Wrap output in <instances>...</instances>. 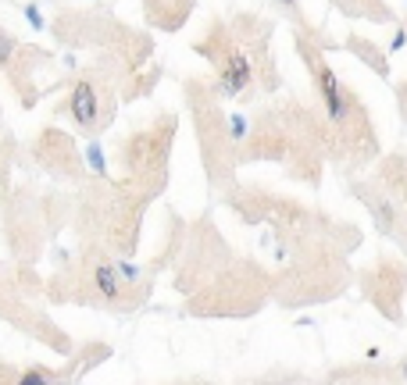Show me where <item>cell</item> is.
<instances>
[{
    "label": "cell",
    "instance_id": "cell-1",
    "mask_svg": "<svg viewBox=\"0 0 407 385\" xmlns=\"http://www.w3.org/2000/svg\"><path fill=\"white\" fill-rule=\"evenodd\" d=\"M304 54H307L311 75H314V86H318V93H321V103H325L329 118H332V121H347V115H350V97L343 93V86H339L336 72H332L329 64L321 61L314 50H307V47H304Z\"/></svg>",
    "mask_w": 407,
    "mask_h": 385
},
{
    "label": "cell",
    "instance_id": "cell-10",
    "mask_svg": "<svg viewBox=\"0 0 407 385\" xmlns=\"http://www.w3.org/2000/svg\"><path fill=\"white\" fill-rule=\"evenodd\" d=\"M283 8H290V11H296V0H278Z\"/></svg>",
    "mask_w": 407,
    "mask_h": 385
},
{
    "label": "cell",
    "instance_id": "cell-9",
    "mask_svg": "<svg viewBox=\"0 0 407 385\" xmlns=\"http://www.w3.org/2000/svg\"><path fill=\"white\" fill-rule=\"evenodd\" d=\"M404 43H407V32H404V29H397V32H393V50H400Z\"/></svg>",
    "mask_w": 407,
    "mask_h": 385
},
{
    "label": "cell",
    "instance_id": "cell-5",
    "mask_svg": "<svg viewBox=\"0 0 407 385\" xmlns=\"http://www.w3.org/2000/svg\"><path fill=\"white\" fill-rule=\"evenodd\" d=\"M86 157H90V164H93V171H97V175H104V154H100V143L97 139H90V150H86Z\"/></svg>",
    "mask_w": 407,
    "mask_h": 385
},
{
    "label": "cell",
    "instance_id": "cell-2",
    "mask_svg": "<svg viewBox=\"0 0 407 385\" xmlns=\"http://www.w3.org/2000/svg\"><path fill=\"white\" fill-rule=\"evenodd\" d=\"M100 103H97V90H93V82L90 79H79L75 82V90H72V97H68V115L75 118V125L79 128H97L100 125Z\"/></svg>",
    "mask_w": 407,
    "mask_h": 385
},
{
    "label": "cell",
    "instance_id": "cell-4",
    "mask_svg": "<svg viewBox=\"0 0 407 385\" xmlns=\"http://www.w3.org/2000/svg\"><path fill=\"white\" fill-rule=\"evenodd\" d=\"M15 382H18V385H50V382H57V378H54L50 371H43L39 364H32V368H29V371H21Z\"/></svg>",
    "mask_w": 407,
    "mask_h": 385
},
{
    "label": "cell",
    "instance_id": "cell-6",
    "mask_svg": "<svg viewBox=\"0 0 407 385\" xmlns=\"http://www.w3.org/2000/svg\"><path fill=\"white\" fill-rule=\"evenodd\" d=\"M11 57H15V39L0 29V64H11Z\"/></svg>",
    "mask_w": 407,
    "mask_h": 385
},
{
    "label": "cell",
    "instance_id": "cell-8",
    "mask_svg": "<svg viewBox=\"0 0 407 385\" xmlns=\"http://www.w3.org/2000/svg\"><path fill=\"white\" fill-rule=\"evenodd\" d=\"M21 11H26V18L32 21V29H43V14H39V8H36V4H26Z\"/></svg>",
    "mask_w": 407,
    "mask_h": 385
},
{
    "label": "cell",
    "instance_id": "cell-7",
    "mask_svg": "<svg viewBox=\"0 0 407 385\" xmlns=\"http://www.w3.org/2000/svg\"><path fill=\"white\" fill-rule=\"evenodd\" d=\"M229 128H232V139H243V132H247V121L232 111V115H229Z\"/></svg>",
    "mask_w": 407,
    "mask_h": 385
},
{
    "label": "cell",
    "instance_id": "cell-11",
    "mask_svg": "<svg viewBox=\"0 0 407 385\" xmlns=\"http://www.w3.org/2000/svg\"><path fill=\"white\" fill-rule=\"evenodd\" d=\"M404 368H407V360H404ZM404 375H407V371H404Z\"/></svg>",
    "mask_w": 407,
    "mask_h": 385
},
{
    "label": "cell",
    "instance_id": "cell-3",
    "mask_svg": "<svg viewBox=\"0 0 407 385\" xmlns=\"http://www.w3.org/2000/svg\"><path fill=\"white\" fill-rule=\"evenodd\" d=\"M364 204L372 207V214L379 218V228H382V232H390V228H393V207L386 204L382 197H364Z\"/></svg>",
    "mask_w": 407,
    "mask_h": 385
}]
</instances>
